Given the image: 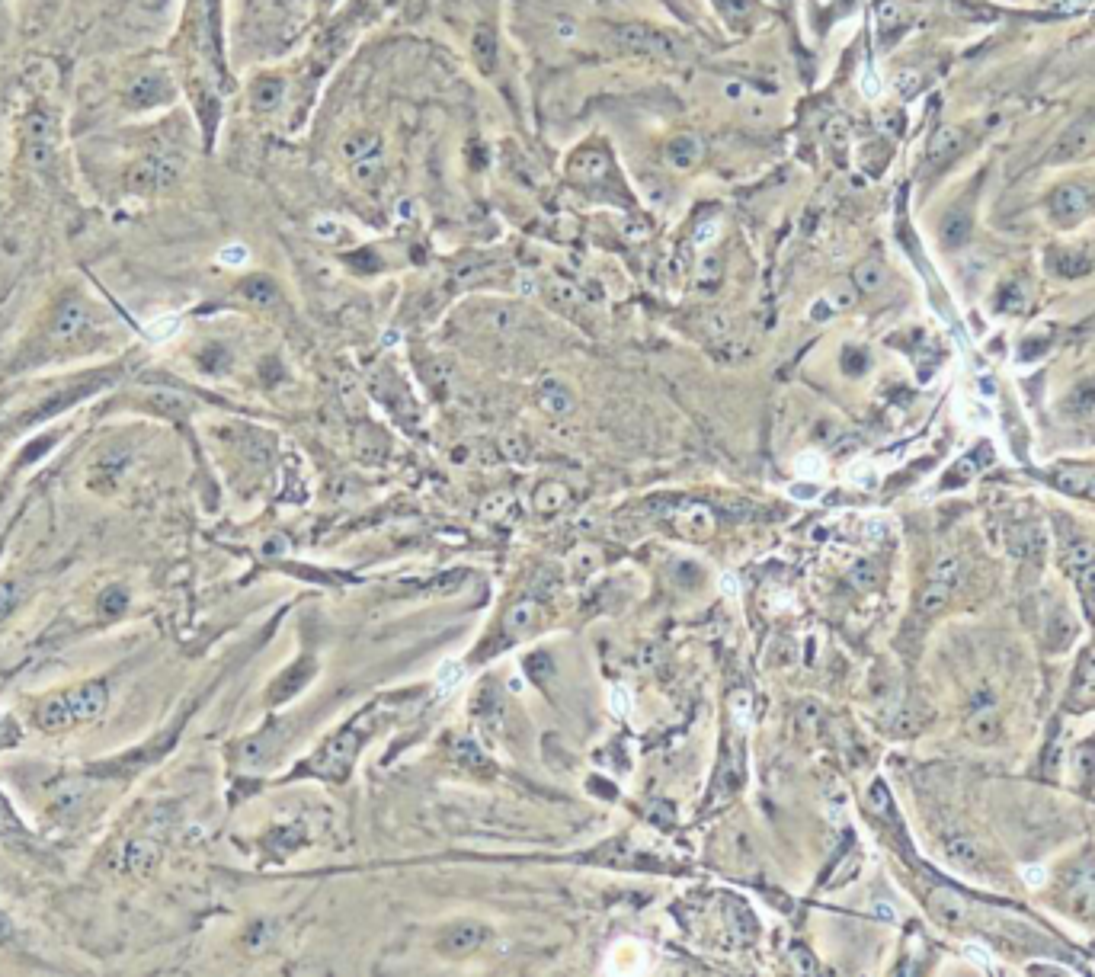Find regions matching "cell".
I'll return each mask as SVG.
<instances>
[{
  "mask_svg": "<svg viewBox=\"0 0 1095 977\" xmlns=\"http://www.w3.org/2000/svg\"><path fill=\"white\" fill-rule=\"evenodd\" d=\"M109 705V689L100 680H87L81 686H74L68 692H58V696H49L36 705V724L49 734H61L68 728H77V724H90L97 721Z\"/></svg>",
  "mask_w": 1095,
  "mask_h": 977,
  "instance_id": "obj_1",
  "label": "cell"
},
{
  "mask_svg": "<svg viewBox=\"0 0 1095 977\" xmlns=\"http://www.w3.org/2000/svg\"><path fill=\"white\" fill-rule=\"evenodd\" d=\"M1044 212H1047V222L1060 231L1083 225L1089 215H1095V180L1057 183L1044 199Z\"/></svg>",
  "mask_w": 1095,
  "mask_h": 977,
  "instance_id": "obj_2",
  "label": "cell"
},
{
  "mask_svg": "<svg viewBox=\"0 0 1095 977\" xmlns=\"http://www.w3.org/2000/svg\"><path fill=\"white\" fill-rule=\"evenodd\" d=\"M974 145H977V129H971V125L935 129L926 145V161H923L926 177H939V173H945L951 164H958Z\"/></svg>",
  "mask_w": 1095,
  "mask_h": 977,
  "instance_id": "obj_3",
  "label": "cell"
},
{
  "mask_svg": "<svg viewBox=\"0 0 1095 977\" xmlns=\"http://www.w3.org/2000/svg\"><path fill=\"white\" fill-rule=\"evenodd\" d=\"M612 42L622 52H631V55H676V49H679L676 36L663 33V29H657V26H647V23H618V26H612Z\"/></svg>",
  "mask_w": 1095,
  "mask_h": 977,
  "instance_id": "obj_4",
  "label": "cell"
},
{
  "mask_svg": "<svg viewBox=\"0 0 1095 977\" xmlns=\"http://www.w3.org/2000/svg\"><path fill=\"white\" fill-rule=\"evenodd\" d=\"M1095 145V116H1079L1073 125H1067L1057 141L1051 145V151H1047V161L1051 164H1067V161H1076V157L1089 154V148Z\"/></svg>",
  "mask_w": 1095,
  "mask_h": 977,
  "instance_id": "obj_5",
  "label": "cell"
},
{
  "mask_svg": "<svg viewBox=\"0 0 1095 977\" xmlns=\"http://www.w3.org/2000/svg\"><path fill=\"white\" fill-rule=\"evenodd\" d=\"M343 157L356 167L362 180H369L382 164V138L375 132H356L343 141Z\"/></svg>",
  "mask_w": 1095,
  "mask_h": 977,
  "instance_id": "obj_6",
  "label": "cell"
},
{
  "mask_svg": "<svg viewBox=\"0 0 1095 977\" xmlns=\"http://www.w3.org/2000/svg\"><path fill=\"white\" fill-rule=\"evenodd\" d=\"M125 468H129V452L119 446H109L106 452H100V459L87 471V487L97 494H109L119 484Z\"/></svg>",
  "mask_w": 1095,
  "mask_h": 977,
  "instance_id": "obj_7",
  "label": "cell"
},
{
  "mask_svg": "<svg viewBox=\"0 0 1095 977\" xmlns=\"http://www.w3.org/2000/svg\"><path fill=\"white\" fill-rule=\"evenodd\" d=\"M945 856L951 865H958V869L967 875H987V856H983V849L967 837V833H948Z\"/></svg>",
  "mask_w": 1095,
  "mask_h": 977,
  "instance_id": "obj_8",
  "label": "cell"
},
{
  "mask_svg": "<svg viewBox=\"0 0 1095 977\" xmlns=\"http://www.w3.org/2000/svg\"><path fill=\"white\" fill-rule=\"evenodd\" d=\"M1009 548L1015 558H1022L1028 564H1041L1044 551H1047V532L1041 523H1022L1009 529Z\"/></svg>",
  "mask_w": 1095,
  "mask_h": 977,
  "instance_id": "obj_9",
  "label": "cell"
},
{
  "mask_svg": "<svg viewBox=\"0 0 1095 977\" xmlns=\"http://www.w3.org/2000/svg\"><path fill=\"white\" fill-rule=\"evenodd\" d=\"M1044 266L1057 279H1083L1095 270V263L1083 254V250H1073V247H1051L1044 254Z\"/></svg>",
  "mask_w": 1095,
  "mask_h": 977,
  "instance_id": "obj_10",
  "label": "cell"
},
{
  "mask_svg": "<svg viewBox=\"0 0 1095 977\" xmlns=\"http://www.w3.org/2000/svg\"><path fill=\"white\" fill-rule=\"evenodd\" d=\"M84 327H87V308L81 302L68 298V302H61L55 308V314H52V340L55 343H74L84 334Z\"/></svg>",
  "mask_w": 1095,
  "mask_h": 977,
  "instance_id": "obj_11",
  "label": "cell"
},
{
  "mask_svg": "<svg viewBox=\"0 0 1095 977\" xmlns=\"http://www.w3.org/2000/svg\"><path fill=\"white\" fill-rule=\"evenodd\" d=\"M157 859H161V853H157L154 843H148V840H132V843H125L119 849L116 869L119 872H129V875H148V872L157 869Z\"/></svg>",
  "mask_w": 1095,
  "mask_h": 977,
  "instance_id": "obj_12",
  "label": "cell"
},
{
  "mask_svg": "<svg viewBox=\"0 0 1095 977\" xmlns=\"http://www.w3.org/2000/svg\"><path fill=\"white\" fill-rule=\"evenodd\" d=\"M971 228H974V209L967 206V202H955L942 218L939 238L945 247H961L971 241Z\"/></svg>",
  "mask_w": 1095,
  "mask_h": 977,
  "instance_id": "obj_13",
  "label": "cell"
},
{
  "mask_svg": "<svg viewBox=\"0 0 1095 977\" xmlns=\"http://www.w3.org/2000/svg\"><path fill=\"white\" fill-rule=\"evenodd\" d=\"M929 907H932V917L948 929H961L971 923V910H967V904L951 891H935L929 897Z\"/></svg>",
  "mask_w": 1095,
  "mask_h": 977,
  "instance_id": "obj_14",
  "label": "cell"
},
{
  "mask_svg": "<svg viewBox=\"0 0 1095 977\" xmlns=\"http://www.w3.org/2000/svg\"><path fill=\"white\" fill-rule=\"evenodd\" d=\"M570 177L577 183H606L612 177V161L606 151H580L577 161L570 164Z\"/></svg>",
  "mask_w": 1095,
  "mask_h": 977,
  "instance_id": "obj_15",
  "label": "cell"
},
{
  "mask_svg": "<svg viewBox=\"0 0 1095 977\" xmlns=\"http://www.w3.org/2000/svg\"><path fill=\"white\" fill-rule=\"evenodd\" d=\"M714 4H718L727 26L737 29V33H750L763 23V7L753 4V0H714Z\"/></svg>",
  "mask_w": 1095,
  "mask_h": 977,
  "instance_id": "obj_16",
  "label": "cell"
},
{
  "mask_svg": "<svg viewBox=\"0 0 1095 977\" xmlns=\"http://www.w3.org/2000/svg\"><path fill=\"white\" fill-rule=\"evenodd\" d=\"M910 17H913V13H910V7H907V4H903V0H881L878 10H875L878 36H881L884 42L897 39V36L903 33V29H907Z\"/></svg>",
  "mask_w": 1095,
  "mask_h": 977,
  "instance_id": "obj_17",
  "label": "cell"
},
{
  "mask_svg": "<svg viewBox=\"0 0 1095 977\" xmlns=\"http://www.w3.org/2000/svg\"><path fill=\"white\" fill-rule=\"evenodd\" d=\"M1070 910L1076 917H1092L1095 913V869H1076L1070 875Z\"/></svg>",
  "mask_w": 1095,
  "mask_h": 977,
  "instance_id": "obj_18",
  "label": "cell"
},
{
  "mask_svg": "<svg viewBox=\"0 0 1095 977\" xmlns=\"http://www.w3.org/2000/svg\"><path fill=\"white\" fill-rule=\"evenodd\" d=\"M702 151H705L702 138L692 132H679L670 145H666V161H670L676 170H689L702 161Z\"/></svg>",
  "mask_w": 1095,
  "mask_h": 977,
  "instance_id": "obj_19",
  "label": "cell"
},
{
  "mask_svg": "<svg viewBox=\"0 0 1095 977\" xmlns=\"http://www.w3.org/2000/svg\"><path fill=\"white\" fill-rule=\"evenodd\" d=\"M167 97H170V84L164 81V77H157V74L135 77L132 87H129L132 106H157V103H164Z\"/></svg>",
  "mask_w": 1095,
  "mask_h": 977,
  "instance_id": "obj_20",
  "label": "cell"
},
{
  "mask_svg": "<svg viewBox=\"0 0 1095 977\" xmlns=\"http://www.w3.org/2000/svg\"><path fill=\"white\" fill-rule=\"evenodd\" d=\"M1073 638H1076V622H1073L1070 612L1060 606L1054 616H1047L1044 641H1047V648H1051V651H1063V648H1070Z\"/></svg>",
  "mask_w": 1095,
  "mask_h": 977,
  "instance_id": "obj_21",
  "label": "cell"
},
{
  "mask_svg": "<svg viewBox=\"0 0 1095 977\" xmlns=\"http://www.w3.org/2000/svg\"><path fill=\"white\" fill-rule=\"evenodd\" d=\"M1060 411L1067 417H1086L1089 411H1095V382L1089 378V382H1079L1073 385V391L1067 398H1063Z\"/></svg>",
  "mask_w": 1095,
  "mask_h": 977,
  "instance_id": "obj_22",
  "label": "cell"
},
{
  "mask_svg": "<svg viewBox=\"0 0 1095 977\" xmlns=\"http://www.w3.org/2000/svg\"><path fill=\"white\" fill-rule=\"evenodd\" d=\"M990 459H993V449H990L987 443H980L974 452H967L964 459L955 465V471H951L948 484H964L967 478H974L980 468H987V465H990Z\"/></svg>",
  "mask_w": 1095,
  "mask_h": 977,
  "instance_id": "obj_23",
  "label": "cell"
},
{
  "mask_svg": "<svg viewBox=\"0 0 1095 977\" xmlns=\"http://www.w3.org/2000/svg\"><path fill=\"white\" fill-rule=\"evenodd\" d=\"M967 734H971L977 744H996V737H999V718L980 705V708H974L971 721H967Z\"/></svg>",
  "mask_w": 1095,
  "mask_h": 977,
  "instance_id": "obj_24",
  "label": "cell"
},
{
  "mask_svg": "<svg viewBox=\"0 0 1095 977\" xmlns=\"http://www.w3.org/2000/svg\"><path fill=\"white\" fill-rule=\"evenodd\" d=\"M1095 561V545L1086 539H1063V567L1073 577L1079 567H1086Z\"/></svg>",
  "mask_w": 1095,
  "mask_h": 977,
  "instance_id": "obj_25",
  "label": "cell"
},
{
  "mask_svg": "<svg viewBox=\"0 0 1095 977\" xmlns=\"http://www.w3.org/2000/svg\"><path fill=\"white\" fill-rule=\"evenodd\" d=\"M471 52H474V61H478L481 71H494L497 68V36L490 33V29H478L471 39Z\"/></svg>",
  "mask_w": 1095,
  "mask_h": 977,
  "instance_id": "obj_26",
  "label": "cell"
},
{
  "mask_svg": "<svg viewBox=\"0 0 1095 977\" xmlns=\"http://www.w3.org/2000/svg\"><path fill=\"white\" fill-rule=\"evenodd\" d=\"M481 936H484V933H481L478 926H474V923H465V926H458L455 933H449L446 939H442V952H449V955H462V952L474 949V945L481 942Z\"/></svg>",
  "mask_w": 1095,
  "mask_h": 977,
  "instance_id": "obj_27",
  "label": "cell"
},
{
  "mask_svg": "<svg viewBox=\"0 0 1095 977\" xmlns=\"http://www.w3.org/2000/svg\"><path fill=\"white\" fill-rule=\"evenodd\" d=\"M97 606H100V612H103L106 619L125 616V609H129V590L119 587V583H116V587H106L100 593V603Z\"/></svg>",
  "mask_w": 1095,
  "mask_h": 977,
  "instance_id": "obj_28",
  "label": "cell"
},
{
  "mask_svg": "<svg viewBox=\"0 0 1095 977\" xmlns=\"http://www.w3.org/2000/svg\"><path fill=\"white\" fill-rule=\"evenodd\" d=\"M961 577H964V564H961V558H955V555H945V558H942L939 564L932 567V577H929V580H935V583H945L948 590H955L958 583H961Z\"/></svg>",
  "mask_w": 1095,
  "mask_h": 977,
  "instance_id": "obj_29",
  "label": "cell"
},
{
  "mask_svg": "<svg viewBox=\"0 0 1095 977\" xmlns=\"http://www.w3.org/2000/svg\"><path fill=\"white\" fill-rule=\"evenodd\" d=\"M948 596H951V590L945 587V583L929 580L926 590L919 593V612H923V616H935V612H939L948 603Z\"/></svg>",
  "mask_w": 1095,
  "mask_h": 977,
  "instance_id": "obj_30",
  "label": "cell"
},
{
  "mask_svg": "<svg viewBox=\"0 0 1095 977\" xmlns=\"http://www.w3.org/2000/svg\"><path fill=\"white\" fill-rule=\"evenodd\" d=\"M1025 305H1028V289L1022 286V282H1006L1003 292H999V298H996V308L1003 314H1015V311H1022Z\"/></svg>",
  "mask_w": 1095,
  "mask_h": 977,
  "instance_id": "obj_31",
  "label": "cell"
},
{
  "mask_svg": "<svg viewBox=\"0 0 1095 977\" xmlns=\"http://www.w3.org/2000/svg\"><path fill=\"white\" fill-rule=\"evenodd\" d=\"M20 600H23V587H20V583L13 580V577H0V625H4L13 616V609L20 606Z\"/></svg>",
  "mask_w": 1095,
  "mask_h": 977,
  "instance_id": "obj_32",
  "label": "cell"
},
{
  "mask_svg": "<svg viewBox=\"0 0 1095 977\" xmlns=\"http://www.w3.org/2000/svg\"><path fill=\"white\" fill-rule=\"evenodd\" d=\"M542 404H545V411H551V414H567L570 407H574V398H570V391L561 382H545Z\"/></svg>",
  "mask_w": 1095,
  "mask_h": 977,
  "instance_id": "obj_33",
  "label": "cell"
},
{
  "mask_svg": "<svg viewBox=\"0 0 1095 977\" xmlns=\"http://www.w3.org/2000/svg\"><path fill=\"white\" fill-rule=\"evenodd\" d=\"M881 282H884V270H881V263H878V260H868V263H862V266H859V270H855V289H862V292H878V289H881Z\"/></svg>",
  "mask_w": 1095,
  "mask_h": 977,
  "instance_id": "obj_34",
  "label": "cell"
},
{
  "mask_svg": "<svg viewBox=\"0 0 1095 977\" xmlns=\"http://www.w3.org/2000/svg\"><path fill=\"white\" fill-rule=\"evenodd\" d=\"M1047 346H1051V337L1047 334H1031L1019 343V359L1022 362H1035L1047 353Z\"/></svg>",
  "mask_w": 1095,
  "mask_h": 977,
  "instance_id": "obj_35",
  "label": "cell"
},
{
  "mask_svg": "<svg viewBox=\"0 0 1095 977\" xmlns=\"http://www.w3.org/2000/svg\"><path fill=\"white\" fill-rule=\"evenodd\" d=\"M795 468H798V475H801L804 481H817V478H823V471H827V465H823V459H820L817 452H804V455H798V459H795Z\"/></svg>",
  "mask_w": 1095,
  "mask_h": 977,
  "instance_id": "obj_36",
  "label": "cell"
},
{
  "mask_svg": "<svg viewBox=\"0 0 1095 977\" xmlns=\"http://www.w3.org/2000/svg\"><path fill=\"white\" fill-rule=\"evenodd\" d=\"M462 680H465V667L455 664V660H446V664H442L439 673H436V683L446 692H452L455 686H462Z\"/></svg>",
  "mask_w": 1095,
  "mask_h": 977,
  "instance_id": "obj_37",
  "label": "cell"
},
{
  "mask_svg": "<svg viewBox=\"0 0 1095 977\" xmlns=\"http://www.w3.org/2000/svg\"><path fill=\"white\" fill-rule=\"evenodd\" d=\"M279 97H282V84L279 81H260L257 87H253V103L263 106V109L276 106Z\"/></svg>",
  "mask_w": 1095,
  "mask_h": 977,
  "instance_id": "obj_38",
  "label": "cell"
},
{
  "mask_svg": "<svg viewBox=\"0 0 1095 977\" xmlns=\"http://www.w3.org/2000/svg\"><path fill=\"white\" fill-rule=\"evenodd\" d=\"M250 260V250L244 244H228L218 250V263L221 266H231V270H237V266H244Z\"/></svg>",
  "mask_w": 1095,
  "mask_h": 977,
  "instance_id": "obj_39",
  "label": "cell"
},
{
  "mask_svg": "<svg viewBox=\"0 0 1095 977\" xmlns=\"http://www.w3.org/2000/svg\"><path fill=\"white\" fill-rule=\"evenodd\" d=\"M609 708H612L615 715H631V708H634L631 692H628L625 686H615V689L609 692Z\"/></svg>",
  "mask_w": 1095,
  "mask_h": 977,
  "instance_id": "obj_40",
  "label": "cell"
},
{
  "mask_svg": "<svg viewBox=\"0 0 1095 977\" xmlns=\"http://www.w3.org/2000/svg\"><path fill=\"white\" fill-rule=\"evenodd\" d=\"M1076 766L1083 772V779H1095V747L1092 744H1083L1076 750Z\"/></svg>",
  "mask_w": 1095,
  "mask_h": 977,
  "instance_id": "obj_41",
  "label": "cell"
},
{
  "mask_svg": "<svg viewBox=\"0 0 1095 977\" xmlns=\"http://www.w3.org/2000/svg\"><path fill=\"white\" fill-rule=\"evenodd\" d=\"M314 231L321 234V238H327V241H337V238H340V231H343V225L337 222V218H317V222H314Z\"/></svg>",
  "mask_w": 1095,
  "mask_h": 977,
  "instance_id": "obj_42",
  "label": "cell"
},
{
  "mask_svg": "<svg viewBox=\"0 0 1095 977\" xmlns=\"http://www.w3.org/2000/svg\"><path fill=\"white\" fill-rule=\"evenodd\" d=\"M1076 676H1079V680H1083V683H1095V648H1089L1083 657H1079V670H1076Z\"/></svg>",
  "mask_w": 1095,
  "mask_h": 977,
  "instance_id": "obj_43",
  "label": "cell"
},
{
  "mask_svg": "<svg viewBox=\"0 0 1095 977\" xmlns=\"http://www.w3.org/2000/svg\"><path fill=\"white\" fill-rule=\"evenodd\" d=\"M827 302H830V308H833V311H836V308H849V305L855 302V289H852V286H839V289H833V292H830Z\"/></svg>",
  "mask_w": 1095,
  "mask_h": 977,
  "instance_id": "obj_44",
  "label": "cell"
},
{
  "mask_svg": "<svg viewBox=\"0 0 1095 977\" xmlns=\"http://www.w3.org/2000/svg\"><path fill=\"white\" fill-rule=\"evenodd\" d=\"M535 622V609L532 606H519V609H513V616H510V628H516V632H519V628H529Z\"/></svg>",
  "mask_w": 1095,
  "mask_h": 977,
  "instance_id": "obj_45",
  "label": "cell"
},
{
  "mask_svg": "<svg viewBox=\"0 0 1095 977\" xmlns=\"http://www.w3.org/2000/svg\"><path fill=\"white\" fill-rule=\"evenodd\" d=\"M1051 7H1057L1060 13H1079L1092 7V0H1051Z\"/></svg>",
  "mask_w": 1095,
  "mask_h": 977,
  "instance_id": "obj_46",
  "label": "cell"
},
{
  "mask_svg": "<svg viewBox=\"0 0 1095 977\" xmlns=\"http://www.w3.org/2000/svg\"><path fill=\"white\" fill-rule=\"evenodd\" d=\"M721 593L724 596H730V600H734V596H740V580H737V574L734 571H730V574H721Z\"/></svg>",
  "mask_w": 1095,
  "mask_h": 977,
  "instance_id": "obj_47",
  "label": "cell"
},
{
  "mask_svg": "<svg viewBox=\"0 0 1095 977\" xmlns=\"http://www.w3.org/2000/svg\"><path fill=\"white\" fill-rule=\"evenodd\" d=\"M1022 878H1025V881H1028V885H1031V888H1041V885H1044V878H1047V875H1044V869H1041V865H1028V869H1025V872H1022Z\"/></svg>",
  "mask_w": 1095,
  "mask_h": 977,
  "instance_id": "obj_48",
  "label": "cell"
},
{
  "mask_svg": "<svg viewBox=\"0 0 1095 977\" xmlns=\"http://www.w3.org/2000/svg\"><path fill=\"white\" fill-rule=\"evenodd\" d=\"M734 715H737V724H747L750 721V699L747 696H737L734 699Z\"/></svg>",
  "mask_w": 1095,
  "mask_h": 977,
  "instance_id": "obj_49",
  "label": "cell"
},
{
  "mask_svg": "<svg viewBox=\"0 0 1095 977\" xmlns=\"http://www.w3.org/2000/svg\"><path fill=\"white\" fill-rule=\"evenodd\" d=\"M878 81H875V74H871V68H865L862 71V93H865V97H878Z\"/></svg>",
  "mask_w": 1095,
  "mask_h": 977,
  "instance_id": "obj_50",
  "label": "cell"
},
{
  "mask_svg": "<svg viewBox=\"0 0 1095 977\" xmlns=\"http://www.w3.org/2000/svg\"><path fill=\"white\" fill-rule=\"evenodd\" d=\"M791 497H798V500H814V497H817V487H814L811 481L795 484V487H791Z\"/></svg>",
  "mask_w": 1095,
  "mask_h": 977,
  "instance_id": "obj_51",
  "label": "cell"
},
{
  "mask_svg": "<svg viewBox=\"0 0 1095 977\" xmlns=\"http://www.w3.org/2000/svg\"><path fill=\"white\" fill-rule=\"evenodd\" d=\"M10 933H13V923H10V917H7V913L0 910V945H4V942L10 939Z\"/></svg>",
  "mask_w": 1095,
  "mask_h": 977,
  "instance_id": "obj_52",
  "label": "cell"
},
{
  "mask_svg": "<svg viewBox=\"0 0 1095 977\" xmlns=\"http://www.w3.org/2000/svg\"><path fill=\"white\" fill-rule=\"evenodd\" d=\"M795 965H798L801 971H817V961H814L811 955H804V952H798V955H795Z\"/></svg>",
  "mask_w": 1095,
  "mask_h": 977,
  "instance_id": "obj_53",
  "label": "cell"
},
{
  "mask_svg": "<svg viewBox=\"0 0 1095 977\" xmlns=\"http://www.w3.org/2000/svg\"><path fill=\"white\" fill-rule=\"evenodd\" d=\"M855 577H859L862 583H868V587H871V583H875L878 580V574H875V567H862V571L859 574H855Z\"/></svg>",
  "mask_w": 1095,
  "mask_h": 977,
  "instance_id": "obj_54",
  "label": "cell"
},
{
  "mask_svg": "<svg viewBox=\"0 0 1095 977\" xmlns=\"http://www.w3.org/2000/svg\"><path fill=\"white\" fill-rule=\"evenodd\" d=\"M606 4H628V0H606Z\"/></svg>",
  "mask_w": 1095,
  "mask_h": 977,
  "instance_id": "obj_55",
  "label": "cell"
}]
</instances>
